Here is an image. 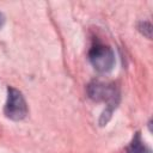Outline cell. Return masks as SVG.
<instances>
[{
  "label": "cell",
  "instance_id": "obj_5",
  "mask_svg": "<svg viewBox=\"0 0 153 153\" xmlns=\"http://www.w3.org/2000/svg\"><path fill=\"white\" fill-rule=\"evenodd\" d=\"M4 24H5V16L0 12V29L2 27V25H4Z\"/></svg>",
  "mask_w": 153,
  "mask_h": 153
},
{
  "label": "cell",
  "instance_id": "obj_3",
  "mask_svg": "<svg viewBox=\"0 0 153 153\" xmlns=\"http://www.w3.org/2000/svg\"><path fill=\"white\" fill-rule=\"evenodd\" d=\"M4 114L7 118L13 121H20L27 115V105L24 96L14 87L7 88V100L4 108Z\"/></svg>",
  "mask_w": 153,
  "mask_h": 153
},
{
  "label": "cell",
  "instance_id": "obj_1",
  "mask_svg": "<svg viewBox=\"0 0 153 153\" xmlns=\"http://www.w3.org/2000/svg\"><path fill=\"white\" fill-rule=\"evenodd\" d=\"M88 97L96 102H104L106 103V110L102 115L100 124H105L112 111L116 109L118 100H120V92L114 84L103 82L99 80H93L87 86Z\"/></svg>",
  "mask_w": 153,
  "mask_h": 153
},
{
  "label": "cell",
  "instance_id": "obj_2",
  "mask_svg": "<svg viewBox=\"0 0 153 153\" xmlns=\"http://www.w3.org/2000/svg\"><path fill=\"white\" fill-rule=\"evenodd\" d=\"M88 60L92 67L99 73H108L115 66V54L109 45L96 42L90 51Z\"/></svg>",
  "mask_w": 153,
  "mask_h": 153
},
{
  "label": "cell",
  "instance_id": "obj_4",
  "mask_svg": "<svg viewBox=\"0 0 153 153\" xmlns=\"http://www.w3.org/2000/svg\"><path fill=\"white\" fill-rule=\"evenodd\" d=\"M127 152L128 153H152L151 149L145 145V142L141 139L140 133H136L131 140V142L129 143V146L127 147Z\"/></svg>",
  "mask_w": 153,
  "mask_h": 153
}]
</instances>
